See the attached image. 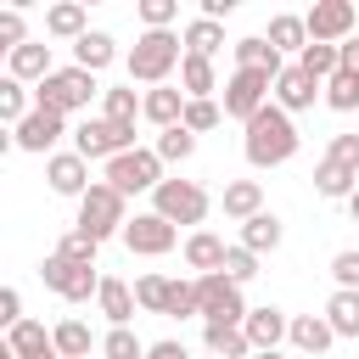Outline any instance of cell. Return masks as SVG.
<instances>
[{"label": "cell", "instance_id": "cell-19", "mask_svg": "<svg viewBox=\"0 0 359 359\" xmlns=\"http://www.w3.org/2000/svg\"><path fill=\"white\" fill-rule=\"evenodd\" d=\"M6 348H11L17 359H62V353H56V337H50L39 320L11 325V331H6Z\"/></svg>", "mask_w": 359, "mask_h": 359}, {"label": "cell", "instance_id": "cell-51", "mask_svg": "<svg viewBox=\"0 0 359 359\" xmlns=\"http://www.w3.org/2000/svg\"><path fill=\"white\" fill-rule=\"evenodd\" d=\"M342 73H359V34L342 39Z\"/></svg>", "mask_w": 359, "mask_h": 359}, {"label": "cell", "instance_id": "cell-43", "mask_svg": "<svg viewBox=\"0 0 359 359\" xmlns=\"http://www.w3.org/2000/svg\"><path fill=\"white\" fill-rule=\"evenodd\" d=\"M219 118H224L219 101H185V118H180V123H185L191 135H208V129H219Z\"/></svg>", "mask_w": 359, "mask_h": 359}, {"label": "cell", "instance_id": "cell-41", "mask_svg": "<svg viewBox=\"0 0 359 359\" xmlns=\"http://www.w3.org/2000/svg\"><path fill=\"white\" fill-rule=\"evenodd\" d=\"M163 314H168V320H191V314H202V303H196V275L168 286V309H163Z\"/></svg>", "mask_w": 359, "mask_h": 359}, {"label": "cell", "instance_id": "cell-20", "mask_svg": "<svg viewBox=\"0 0 359 359\" xmlns=\"http://www.w3.org/2000/svg\"><path fill=\"white\" fill-rule=\"evenodd\" d=\"M219 208H224V219L247 224V219H258V213H264V185H258V180H230V185H224V196H219Z\"/></svg>", "mask_w": 359, "mask_h": 359}, {"label": "cell", "instance_id": "cell-28", "mask_svg": "<svg viewBox=\"0 0 359 359\" xmlns=\"http://www.w3.org/2000/svg\"><path fill=\"white\" fill-rule=\"evenodd\" d=\"M280 241H286V224H280L275 213H258V219H247V224H241V247H247V252H258V258H264V252H275Z\"/></svg>", "mask_w": 359, "mask_h": 359}, {"label": "cell", "instance_id": "cell-30", "mask_svg": "<svg viewBox=\"0 0 359 359\" xmlns=\"http://www.w3.org/2000/svg\"><path fill=\"white\" fill-rule=\"evenodd\" d=\"M112 56H118V45H112V34H101V28H90V34L73 45V62H79L84 73H101V67H112Z\"/></svg>", "mask_w": 359, "mask_h": 359}, {"label": "cell", "instance_id": "cell-18", "mask_svg": "<svg viewBox=\"0 0 359 359\" xmlns=\"http://www.w3.org/2000/svg\"><path fill=\"white\" fill-rule=\"evenodd\" d=\"M185 90H174V84H157V90H146V101H140V118L146 123H157V129H174L180 118H185Z\"/></svg>", "mask_w": 359, "mask_h": 359}, {"label": "cell", "instance_id": "cell-33", "mask_svg": "<svg viewBox=\"0 0 359 359\" xmlns=\"http://www.w3.org/2000/svg\"><path fill=\"white\" fill-rule=\"evenodd\" d=\"M180 39H185V50H191V56H208V62H213V50L224 45V22L196 17V22H185V34H180Z\"/></svg>", "mask_w": 359, "mask_h": 359}, {"label": "cell", "instance_id": "cell-37", "mask_svg": "<svg viewBox=\"0 0 359 359\" xmlns=\"http://www.w3.org/2000/svg\"><path fill=\"white\" fill-rule=\"evenodd\" d=\"M146 348H151V342H140L129 325H112V331L101 337V359H146Z\"/></svg>", "mask_w": 359, "mask_h": 359}, {"label": "cell", "instance_id": "cell-44", "mask_svg": "<svg viewBox=\"0 0 359 359\" xmlns=\"http://www.w3.org/2000/svg\"><path fill=\"white\" fill-rule=\"evenodd\" d=\"M22 45H28V22H22L17 6H6V11H0V50L11 56V50H22Z\"/></svg>", "mask_w": 359, "mask_h": 359}, {"label": "cell", "instance_id": "cell-3", "mask_svg": "<svg viewBox=\"0 0 359 359\" xmlns=\"http://www.w3.org/2000/svg\"><path fill=\"white\" fill-rule=\"evenodd\" d=\"M123 224H129V196H118L107 180H95V185L79 196L73 230H84L90 241H107V236H123Z\"/></svg>", "mask_w": 359, "mask_h": 359}, {"label": "cell", "instance_id": "cell-47", "mask_svg": "<svg viewBox=\"0 0 359 359\" xmlns=\"http://www.w3.org/2000/svg\"><path fill=\"white\" fill-rule=\"evenodd\" d=\"M331 280H337V292H359V252L353 247L331 258Z\"/></svg>", "mask_w": 359, "mask_h": 359}, {"label": "cell", "instance_id": "cell-26", "mask_svg": "<svg viewBox=\"0 0 359 359\" xmlns=\"http://www.w3.org/2000/svg\"><path fill=\"white\" fill-rule=\"evenodd\" d=\"M314 191H320L325 202H348V196L359 191V174H348L342 163H331V157H320V163H314Z\"/></svg>", "mask_w": 359, "mask_h": 359}, {"label": "cell", "instance_id": "cell-49", "mask_svg": "<svg viewBox=\"0 0 359 359\" xmlns=\"http://www.w3.org/2000/svg\"><path fill=\"white\" fill-rule=\"evenodd\" d=\"M22 320H28V314H22V292L6 286V292H0V325L11 331V325H22Z\"/></svg>", "mask_w": 359, "mask_h": 359}, {"label": "cell", "instance_id": "cell-27", "mask_svg": "<svg viewBox=\"0 0 359 359\" xmlns=\"http://www.w3.org/2000/svg\"><path fill=\"white\" fill-rule=\"evenodd\" d=\"M180 90H185L191 101H213V90H219V79H213V62L185 50V62H180Z\"/></svg>", "mask_w": 359, "mask_h": 359}, {"label": "cell", "instance_id": "cell-23", "mask_svg": "<svg viewBox=\"0 0 359 359\" xmlns=\"http://www.w3.org/2000/svg\"><path fill=\"white\" fill-rule=\"evenodd\" d=\"M230 50H236V67H252V73H269V79H280V67H286V62H280V50H275L264 34H252V39H236Z\"/></svg>", "mask_w": 359, "mask_h": 359}, {"label": "cell", "instance_id": "cell-6", "mask_svg": "<svg viewBox=\"0 0 359 359\" xmlns=\"http://www.w3.org/2000/svg\"><path fill=\"white\" fill-rule=\"evenodd\" d=\"M275 101V79L269 73H252V67H236L230 79H224V118H236L241 129L264 112Z\"/></svg>", "mask_w": 359, "mask_h": 359}, {"label": "cell", "instance_id": "cell-12", "mask_svg": "<svg viewBox=\"0 0 359 359\" xmlns=\"http://www.w3.org/2000/svg\"><path fill=\"white\" fill-rule=\"evenodd\" d=\"M303 22H309V39L314 45H342V39H353L359 11H353V0H320Z\"/></svg>", "mask_w": 359, "mask_h": 359}, {"label": "cell", "instance_id": "cell-22", "mask_svg": "<svg viewBox=\"0 0 359 359\" xmlns=\"http://www.w3.org/2000/svg\"><path fill=\"white\" fill-rule=\"evenodd\" d=\"M224 252H230V247H224L213 230H191V236H185V264H191L196 275H219V269H224Z\"/></svg>", "mask_w": 359, "mask_h": 359}, {"label": "cell", "instance_id": "cell-52", "mask_svg": "<svg viewBox=\"0 0 359 359\" xmlns=\"http://www.w3.org/2000/svg\"><path fill=\"white\" fill-rule=\"evenodd\" d=\"M348 213H353V224H359V191H353V196H348Z\"/></svg>", "mask_w": 359, "mask_h": 359}, {"label": "cell", "instance_id": "cell-5", "mask_svg": "<svg viewBox=\"0 0 359 359\" xmlns=\"http://www.w3.org/2000/svg\"><path fill=\"white\" fill-rule=\"evenodd\" d=\"M101 180H107L118 196H140V191H157V185H163V157H157V146H135V151L112 157V163L101 168Z\"/></svg>", "mask_w": 359, "mask_h": 359}, {"label": "cell", "instance_id": "cell-38", "mask_svg": "<svg viewBox=\"0 0 359 359\" xmlns=\"http://www.w3.org/2000/svg\"><path fill=\"white\" fill-rule=\"evenodd\" d=\"M191 151H196V135H191L185 123H174V129L157 135V157H163V163H185Z\"/></svg>", "mask_w": 359, "mask_h": 359}, {"label": "cell", "instance_id": "cell-34", "mask_svg": "<svg viewBox=\"0 0 359 359\" xmlns=\"http://www.w3.org/2000/svg\"><path fill=\"white\" fill-rule=\"evenodd\" d=\"M28 112H34V90H28V84H17V79H0V118L17 129Z\"/></svg>", "mask_w": 359, "mask_h": 359}, {"label": "cell", "instance_id": "cell-15", "mask_svg": "<svg viewBox=\"0 0 359 359\" xmlns=\"http://www.w3.org/2000/svg\"><path fill=\"white\" fill-rule=\"evenodd\" d=\"M241 331H247V342H252V353H275L286 337H292V320L275 309V303H264V309H252L247 320H241Z\"/></svg>", "mask_w": 359, "mask_h": 359}, {"label": "cell", "instance_id": "cell-48", "mask_svg": "<svg viewBox=\"0 0 359 359\" xmlns=\"http://www.w3.org/2000/svg\"><path fill=\"white\" fill-rule=\"evenodd\" d=\"M325 157H331V163H342L348 174H359V135H331Z\"/></svg>", "mask_w": 359, "mask_h": 359}, {"label": "cell", "instance_id": "cell-1", "mask_svg": "<svg viewBox=\"0 0 359 359\" xmlns=\"http://www.w3.org/2000/svg\"><path fill=\"white\" fill-rule=\"evenodd\" d=\"M241 151H247L252 168H280V163H292V157H297V123H292V112H280V107L269 101V107L247 123Z\"/></svg>", "mask_w": 359, "mask_h": 359}, {"label": "cell", "instance_id": "cell-35", "mask_svg": "<svg viewBox=\"0 0 359 359\" xmlns=\"http://www.w3.org/2000/svg\"><path fill=\"white\" fill-rule=\"evenodd\" d=\"M140 101H146V95H135V90H123V84H118V90H107V95H101V118H107V123H129V129H135Z\"/></svg>", "mask_w": 359, "mask_h": 359}, {"label": "cell", "instance_id": "cell-25", "mask_svg": "<svg viewBox=\"0 0 359 359\" xmlns=\"http://www.w3.org/2000/svg\"><path fill=\"white\" fill-rule=\"evenodd\" d=\"M45 34H50V39H73V45H79V39L90 34V17H84V6H79V0H62V6H50V11H45Z\"/></svg>", "mask_w": 359, "mask_h": 359}, {"label": "cell", "instance_id": "cell-45", "mask_svg": "<svg viewBox=\"0 0 359 359\" xmlns=\"http://www.w3.org/2000/svg\"><path fill=\"white\" fill-rule=\"evenodd\" d=\"M224 275H230V280H236V286H247V280H252V275H258V252H247V247H241V241H236V247H230V252H224Z\"/></svg>", "mask_w": 359, "mask_h": 359}, {"label": "cell", "instance_id": "cell-9", "mask_svg": "<svg viewBox=\"0 0 359 359\" xmlns=\"http://www.w3.org/2000/svg\"><path fill=\"white\" fill-rule=\"evenodd\" d=\"M196 303H202V320L208 325H241L252 309L241 297V286L219 269V275H196Z\"/></svg>", "mask_w": 359, "mask_h": 359}, {"label": "cell", "instance_id": "cell-10", "mask_svg": "<svg viewBox=\"0 0 359 359\" xmlns=\"http://www.w3.org/2000/svg\"><path fill=\"white\" fill-rule=\"evenodd\" d=\"M39 280H45L56 297H67V303H90V297L101 292V275H95L90 264H67V258H56V252L39 264Z\"/></svg>", "mask_w": 359, "mask_h": 359}, {"label": "cell", "instance_id": "cell-8", "mask_svg": "<svg viewBox=\"0 0 359 359\" xmlns=\"http://www.w3.org/2000/svg\"><path fill=\"white\" fill-rule=\"evenodd\" d=\"M208 208H213V202H208V191H202L196 180H163V185L151 191V213H163L174 230H180V224H202Z\"/></svg>", "mask_w": 359, "mask_h": 359}, {"label": "cell", "instance_id": "cell-31", "mask_svg": "<svg viewBox=\"0 0 359 359\" xmlns=\"http://www.w3.org/2000/svg\"><path fill=\"white\" fill-rule=\"evenodd\" d=\"M202 342H208V353H219V359H252V342H247L241 325H202Z\"/></svg>", "mask_w": 359, "mask_h": 359}, {"label": "cell", "instance_id": "cell-40", "mask_svg": "<svg viewBox=\"0 0 359 359\" xmlns=\"http://www.w3.org/2000/svg\"><path fill=\"white\" fill-rule=\"evenodd\" d=\"M95 252H101V241H90L84 230H67V236L56 241V258H67V264H90V269H95Z\"/></svg>", "mask_w": 359, "mask_h": 359}, {"label": "cell", "instance_id": "cell-11", "mask_svg": "<svg viewBox=\"0 0 359 359\" xmlns=\"http://www.w3.org/2000/svg\"><path fill=\"white\" fill-rule=\"evenodd\" d=\"M174 241H180V230H174L163 213H135V219L123 224V247H129L135 258H163V252H174Z\"/></svg>", "mask_w": 359, "mask_h": 359}, {"label": "cell", "instance_id": "cell-46", "mask_svg": "<svg viewBox=\"0 0 359 359\" xmlns=\"http://www.w3.org/2000/svg\"><path fill=\"white\" fill-rule=\"evenodd\" d=\"M174 17H180V0H140V22L157 34V28H174Z\"/></svg>", "mask_w": 359, "mask_h": 359}, {"label": "cell", "instance_id": "cell-53", "mask_svg": "<svg viewBox=\"0 0 359 359\" xmlns=\"http://www.w3.org/2000/svg\"><path fill=\"white\" fill-rule=\"evenodd\" d=\"M252 359H286V353H280V348H275V353H252Z\"/></svg>", "mask_w": 359, "mask_h": 359}, {"label": "cell", "instance_id": "cell-13", "mask_svg": "<svg viewBox=\"0 0 359 359\" xmlns=\"http://www.w3.org/2000/svg\"><path fill=\"white\" fill-rule=\"evenodd\" d=\"M62 135H67V118H62V112H50V107H34V112H28V118L11 129L17 151H50Z\"/></svg>", "mask_w": 359, "mask_h": 359}, {"label": "cell", "instance_id": "cell-4", "mask_svg": "<svg viewBox=\"0 0 359 359\" xmlns=\"http://www.w3.org/2000/svg\"><path fill=\"white\" fill-rule=\"evenodd\" d=\"M95 95H107V90L95 84V73H84L79 62H67V67H56V73L34 90V107H50V112L67 118V112H84Z\"/></svg>", "mask_w": 359, "mask_h": 359}, {"label": "cell", "instance_id": "cell-32", "mask_svg": "<svg viewBox=\"0 0 359 359\" xmlns=\"http://www.w3.org/2000/svg\"><path fill=\"white\" fill-rule=\"evenodd\" d=\"M325 320L337 337H359V292H331L325 297Z\"/></svg>", "mask_w": 359, "mask_h": 359}, {"label": "cell", "instance_id": "cell-36", "mask_svg": "<svg viewBox=\"0 0 359 359\" xmlns=\"http://www.w3.org/2000/svg\"><path fill=\"white\" fill-rule=\"evenodd\" d=\"M50 337H56V353H62V359H90V348H95V342H90V325H84V320H62V325H56Z\"/></svg>", "mask_w": 359, "mask_h": 359}, {"label": "cell", "instance_id": "cell-24", "mask_svg": "<svg viewBox=\"0 0 359 359\" xmlns=\"http://www.w3.org/2000/svg\"><path fill=\"white\" fill-rule=\"evenodd\" d=\"M286 342H292L297 353H325V348L337 342V331H331V320H325V314H297Z\"/></svg>", "mask_w": 359, "mask_h": 359}, {"label": "cell", "instance_id": "cell-2", "mask_svg": "<svg viewBox=\"0 0 359 359\" xmlns=\"http://www.w3.org/2000/svg\"><path fill=\"white\" fill-rule=\"evenodd\" d=\"M180 62H185V39H180L174 28H157V34L146 28V34L135 39V50H129L123 67H129V84H151V90H157V84H168V73H174Z\"/></svg>", "mask_w": 359, "mask_h": 359}, {"label": "cell", "instance_id": "cell-16", "mask_svg": "<svg viewBox=\"0 0 359 359\" xmlns=\"http://www.w3.org/2000/svg\"><path fill=\"white\" fill-rule=\"evenodd\" d=\"M50 73H56V62H50V45H45V39H28L22 50L6 56V79H17V84H34V90H39Z\"/></svg>", "mask_w": 359, "mask_h": 359}, {"label": "cell", "instance_id": "cell-14", "mask_svg": "<svg viewBox=\"0 0 359 359\" xmlns=\"http://www.w3.org/2000/svg\"><path fill=\"white\" fill-rule=\"evenodd\" d=\"M45 180H50L56 196H73V202L95 185V180H90V163H84L79 151H50V157H45Z\"/></svg>", "mask_w": 359, "mask_h": 359}, {"label": "cell", "instance_id": "cell-21", "mask_svg": "<svg viewBox=\"0 0 359 359\" xmlns=\"http://www.w3.org/2000/svg\"><path fill=\"white\" fill-rule=\"evenodd\" d=\"M95 309L107 314V325H129L135 320V286H123L118 275H101V292H95Z\"/></svg>", "mask_w": 359, "mask_h": 359}, {"label": "cell", "instance_id": "cell-42", "mask_svg": "<svg viewBox=\"0 0 359 359\" xmlns=\"http://www.w3.org/2000/svg\"><path fill=\"white\" fill-rule=\"evenodd\" d=\"M325 107H331V112H353V107H359V73H337V79L325 84Z\"/></svg>", "mask_w": 359, "mask_h": 359}, {"label": "cell", "instance_id": "cell-50", "mask_svg": "<svg viewBox=\"0 0 359 359\" xmlns=\"http://www.w3.org/2000/svg\"><path fill=\"white\" fill-rule=\"evenodd\" d=\"M146 359H191V353H185V342L163 337V342H151V348H146Z\"/></svg>", "mask_w": 359, "mask_h": 359}, {"label": "cell", "instance_id": "cell-39", "mask_svg": "<svg viewBox=\"0 0 359 359\" xmlns=\"http://www.w3.org/2000/svg\"><path fill=\"white\" fill-rule=\"evenodd\" d=\"M168 286H174L168 275H140V280H135V303H140L146 314H163V309H168Z\"/></svg>", "mask_w": 359, "mask_h": 359}, {"label": "cell", "instance_id": "cell-7", "mask_svg": "<svg viewBox=\"0 0 359 359\" xmlns=\"http://www.w3.org/2000/svg\"><path fill=\"white\" fill-rule=\"evenodd\" d=\"M73 151H79L84 163H112V157L135 151V129H129V123H107V118H84V123L73 129Z\"/></svg>", "mask_w": 359, "mask_h": 359}, {"label": "cell", "instance_id": "cell-17", "mask_svg": "<svg viewBox=\"0 0 359 359\" xmlns=\"http://www.w3.org/2000/svg\"><path fill=\"white\" fill-rule=\"evenodd\" d=\"M314 95H325V84H314L297 62H286V67H280V79H275V107H280V112H309V107H314Z\"/></svg>", "mask_w": 359, "mask_h": 359}, {"label": "cell", "instance_id": "cell-29", "mask_svg": "<svg viewBox=\"0 0 359 359\" xmlns=\"http://www.w3.org/2000/svg\"><path fill=\"white\" fill-rule=\"evenodd\" d=\"M264 39H269L280 56H286V50H297V56H303V50H309V22H303V17H292V11H280V17H269V34H264Z\"/></svg>", "mask_w": 359, "mask_h": 359}]
</instances>
